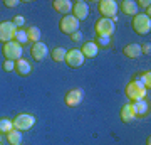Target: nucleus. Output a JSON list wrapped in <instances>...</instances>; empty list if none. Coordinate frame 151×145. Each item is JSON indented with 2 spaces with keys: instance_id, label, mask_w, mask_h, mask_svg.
<instances>
[{
  "instance_id": "obj_1",
  "label": "nucleus",
  "mask_w": 151,
  "mask_h": 145,
  "mask_svg": "<svg viewBox=\"0 0 151 145\" xmlns=\"http://www.w3.org/2000/svg\"><path fill=\"white\" fill-rule=\"evenodd\" d=\"M146 93H148V90L143 86V83H141L138 78L131 79L129 83H128V86H126V96L129 98L131 101L145 100V98H146Z\"/></svg>"
},
{
  "instance_id": "obj_2",
  "label": "nucleus",
  "mask_w": 151,
  "mask_h": 145,
  "mask_svg": "<svg viewBox=\"0 0 151 145\" xmlns=\"http://www.w3.org/2000/svg\"><path fill=\"white\" fill-rule=\"evenodd\" d=\"M131 27H133V31L141 36H145L151 31V19L146 14H136L133 17V22H131Z\"/></svg>"
},
{
  "instance_id": "obj_3",
  "label": "nucleus",
  "mask_w": 151,
  "mask_h": 145,
  "mask_svg": "<svg viewBox=\"0 0 151 145\" xmlns=\"http://www.w3.org/2000/svg\"><path fill=\"white\" fill-rule=\"evenodd\" d=\"M14 130H19V132H25V130L32 128L34 123H35V117L30 115V113H20L14 118Z\"/></svg>"
},
{
  "instance_id": "obj_4",
  "label": "nucleus",
  "mask_w": 151,
  "mask_h": 145,
  "mask_svg": "<svg viewBox=\"0 0 151 145\" xmlns=\"http://www.w3.org/2000/svg\"><path fill=\"white\" fill-rule=\"evenodd\" d=\"M84 56H82L81 49H69V51H65V58H64V63L69 68H72V69H76V68H81L82 64H84Z\"/></svg>"
},
{
  "instance_id": "obj_5",
  "label": "nucleus",
  "mask_w": 151,
  "mask_h": 145,
  "mask_svg": "<svg viewBox=\"0 0 151 145\" xmlns=\"http://www.w3.org/2000/svg\"><path fill=\"white\" fill-rule=\"evenodd\" d=\"M2 52H4V58L7 61H17L22 58V46L19 42H15V41H10V42L4 44Z\"/></svg>"
},
{
  "instance_id": "obj_6",
  "label": "nucleus",
  "mask_w": 151,
  "mask_h": 145,
  "mask_svg": "<svg viewBox=\"0 0 151 145\" xmlns=\"http://www.w3.org/2000/svg\"><path fill=\"white\" fill-rule=\"evenodd\" d=\"M116 31V26L111 19H99L96 22V34L97 37H111Z\"/></svg>"
},
{
  "instance_id": "obj_7",
  "label": "nucleus",
  "mask_w": 151,
  "mask_h": 145,
  "mask_svg": "<svg viewBox=\"0 0 151 145\" xmlns=\"http://www.w3.org/2000/svg\"><path fill=\"white\" fill-rule=\"evenodd\" d=\"M59 29H60V32L70 36V34H74L79 31V20L74 15H70V14L69 15H64L59 22Z\"/></svg>"
},
{
  "instance_id": "obj_8",
  "label": "nucleus",
  "mask_w": 151,
  "mask_h": 145,
  "mask_svg": "<svg viewBox=\"0 0 151 145\" xmlns=\"http://www.w3.org/2000/svg\"><path fill=\"white\" fill-rule=\"evenodd\" d=\"M118 10H119L118 2H114V0H101L99 2V12H101L103 19H111L113 20Z\"/></svg>"
},
{
  "instance_id": "obj_9",
  "label": "nucleus",
  "mask_w": 151,
  "mask_h": 145,
  "mask_svg": "<svg viewBox=\"0 0 151 145\" xmlns=\"http://www.w3.org/2000/svg\"><path fill=\"white\" fill-rule=\"evenodd\" d=\"M15 32H17V27L14 26V22H0V42H10L14 41L15 37Z\"/></svg>"
},
{
  "instance_id": "obj_10",
  "label": "nucleus",
  "mask_w": 151,
  "mask_h": 145,
  "mask_svg": "<svg viewBox=\"0 0 151 145\" xmlns=\"http://www.w3.org/2000/svg\"><path fill=\"white\" fill-rule=\"evenodd\" d=\"M82 100H84V90H81V88H72V90H69V91L65 93V96H64L65 105L70 108L81 105Z\"/></svg>"
},
{
  "instance_id": "obj_11",
  "label": "nucleus",
  "mask_w": 151,
  "mask_h": 145,
  "mask_svg": "<svg viewBox=\"0 0 151 145\" xmlns=\"http://www.w3.org/2000/svg\"><path fill=\"white\" fill-rule=\"evenodd\" d=\"M72 15H74L79 22L87 19V15H89L87 2H84V0H76V2H72Z\"/></svg>"
},
{
  "instance_id": "obj_12",
  "label": "nucleus",
  "mask_w": 151,
  "mask_h": 145,
  "mask_svg": "<svg viewBox=\"0 0 151 145\" xmlns=\"http://www.w3.org/2000/svg\"><path fill=\"white\" fill-rule=\"evenodd\" d=\"M47 54H49V47L45 46L44 42H35L32 46V49H30V56H32L35 61H42L47 58Z\"/></svg>"
},
{
  "instance_id": "obj_13",
  "label": "nucleus",
  "mask_w": 151,
  "mask_h": 145,
  "mask_svg": "<svg viewBox=\"0 0 151 145\" xmlns=\"http://www.w3.org/2000/svg\"><path fill=\"white\" fill-rule=\"evenodd\" d=\"M52 7H54L55 12L64 14V15H69V12H72V2L70 0H54Z\"/></svg>"
},
{
  "instance_id": "obj_14",
  "label": "nucleus",
  "mask_w": 151,
  "mask_h": 145,
  "mask_svg": "<svg viewBox=\"0 0 151 145\" xmlns=\"http://www.w3.org/2000/svg\"><path fill=\"white\" fill-rule=\"evenodd\" d=\"M131 110H133V113H134L136 117H143V115H146L148 113V103L145 101V100H138V101H131L129 103Z\"/></svg>"
},
{
  "instance_id": "obj_15",
  "label": "nucleus",
  "mask_w": 151,
  "mask_h": 145,
  "mask_svg": "<svg viewBox=\"0 0 151 145\" xmlns=\"http://www.w3.org/2000/svg\"><path fill=\"white\" fill-rule=\"evenodd\" d=\"M123 54L129 59H136L141 56V46L139 44H128V46H124Z\"/></svg>"
},
{
  "instance_id": "obj_16",
  "label": "nucleus",
  "mask_w": 151,
  "mask_h": 145,
  "mask_svg": "<svg viewBox=\"0 0 151 145\" xmlns=\"http://www.w3.org/2000/svg\"><path fill=\"white\" fill-rule=\"evenodd\" d=\"M15 71L19 73L20 76H29L30 74V71H32V66L29 63L27 59H17L15 61Z\"/></svg>"
},
{
  "instance_id": "obj_17",
  "label": "nucleus",
  "mask_w": 151,
  "mask_h": 145,
  "mask_svg": "<svg viewBox=\"0 0 151 145\" xmlns=\"http://www.w3.org/2000/svg\"><path fill=\"white\" fill-rule=\"evenodd\" d=\"M121 12L126 15H133L134 17L138 14V5H136L134 0H123L121 2Z\"/></svg>"
},
{
  "instance_id": "obj_18",
  "label": "nucleus",
  "mask_w": 151,
  "mask_h": 145,
  "mask_svg": "<svg viewBox=\"0 0 151 145\" xmlns=\"http://www.w3.org/2000/svg\"><path fill=\"white\" fill-rule=\"evenodd\" d=\"M97 51H99V47L96 46V42H86L81 49L82 56H84V58H91V59L97 56Z\"/></svg>"
},
{
  "instance_id": "obj_19",
  "label": "nucleus",
  "mask_w": 151,
  "mask_h": 145,
  "mask_svg": "<svg viewBox=\"0 0 151 145\" xmlns=\"http://www.w3.org/2000/svg\"><path fill=\"white\" fill-rule=\"evenodd\" d=\"M121 120H123L124 123H129V122H133V120L136 118V115L133 113V110H131L129 105H124L123 108H121Z\"/></svg>"
},
{
  "instance_id": "obj_20",
  "label": "nucleus",
  "mask_w": 151,
  "mask_h": 145,
  "mask_svg": "<svg viewBox=\"0 0 151 145\" xmlns=\"http://www.w3.org/2000/svg\"><path fill=\"white\" fill-rule=\"evenodd\" d=\"M25 32H27V39H29V41H32L34 44L40 41V29H39V27L30 26V27H27V31H25Z\"/></svg>"
},
{
  "instance_id": "obj_21",
  "label": "nucleus",
  "mask_w": 151,
  "mask_h": 145,
  "mask_svg": "<svg viewBox=\"0 0 151 145\" xmlns=\"http://www.w3.org/2000/svg\"><path fill=\"white\" fill-rule=\"evenodd\" d=\"M7 140L10 142V145H20L22 144V132H19V130H10L7 133Z\"/></svg>"
},
{
  "instance_id": "obj_22",
  "label": "nucleus",
  "mask_w": 151,
  "mask_h": 145,
  "mask_svg": "<svg viewBox=\"0 0 151 145\" xmlns=\"http://www.w3.org/2000/svg\"><path fill=\"white\" fill-rule=\"evenodd\" d=\"M50 58H52V61H55V63H62L64 58H65V49L64 47H54L50 51Z\"/></svg>"
},
{
  "instance_id": "obj_23",
  "label": "nucleus",
  "mask_w": 151,
  "mask_h": 145,
  "mask_svg": "<svg viewBox=\"0 0 151 145\" xmlns=\"http://www.w3.org/2000/svg\"><path fill=\"white\" fill-rule=\"evenodd\" d=\"M10 130H14V123H12V120L9 118H0V135L2 133H9Z\"/></svg>"
},
{
  "instance_id": "obj_24",
  "label": "nucleus",
  "mask_w": 151,
  "mask_h": 145,
  "mask_svg": "<svg viewBox=\"0 0 151 145\" xmlns=\"http://www.w3.org/2000/svg\"><path fill=\"white\" fill-rule=\"evenodd\" d=\"M136 78H138V79L143 83V86L150 91V88H151V73L150 71H143V73H141L139 76H136Z\"/></svg>"
},
{
  "instance_id": "obj_25",
  "label": "nucleus",
  "mask_w": 151,
  "mask_h": 145,
  "mask_svg": "<svg viewBox=\"0 0 151 145\" xmlns=\"http://www.w3.org/2000/svg\"><path fill=\"white\" fill-rule=\"evenodd\" d=\"M14 41L15 42H19L22 46L24 42H27L29 39H27V32L24 31V29H17V32H15V37H14Z\"/></svg>"
},
{
  "instance_id": "obj_26",
  "label": "nucleus",
  "mask_w": 151,
  "mask_h": 145,
  "mask_svg": "<svg viewBox=\"0 0 151 145\" xmlns=\"http://www.w3.org/2000/svg\"><path fill=\"white\" fill-rule=\"evenodd\" d=\"M12 22H14V26H15L17 29H22V26L25 24V19H24V17H22V15H15V17H14V20H12Z\"/></svg>"
},
{
  "instance_id": "obj_27",
  "label": "nucleus",
  "mask_w": 151,
  "mask_h": 145,
  "mask_svg": "<svg viewBox=\"0 0 151 145\" xmlns=\"http://www.w3.org/2000/svg\"><path fill=\"white\" fill-rule=\"evenodd\" d=\"M109 42H111L109 37H96V46L97 47H99V46H109Z\"/></svg>"
},
{
  "instance_id": "obj_28",
  "label": "nucleus",
  "mask_w": 151,
  "mask_h": 145,
  "mask_svg": "<svg viewBox=\"0 0 151 145\" xmlns=\"http://www.w3.org/2000/svg\"><path fill=\"white\" fill-rule=\"evenodd\" d=\"M4 69L5 71H14L15 69V61H7L5 59V63H4Z\"/></svg>"
},
{
  "instance_id": "obj_29",
  "label": "nucleus",
  "mask_w": 151,
  "mask_h": 145,
  "mask_svg": "<svg viewBox=\"0 0 151 145\" xmlns=\"http://www.w3.org/2000/svg\"><path fill=\"white\" fill-rule=\"evenodd\" d=\"M4 4H5V7H9V9H14V7L19 5V0H5Z\"/></svg>"
},
{
  "instance_id": "obj_30",
  "label": "nucleus",
  "mask_w": 151,
  "mask_h": 145,
  "mask_svg": "<svg viewBox=\"0 0 151 145\" xmlns=\"http://www.w3.org/2000/svg\"><path fill=\"white\" fill-rule=\"evenodd\" d=\"M136 5H139V7H143V9H150V5H151V2H150V0H139V2H136Z\"/></svg>"
},
{
  "instance_id": "obj_31",
  "label": "nucleus",
  "mask_w": 151,
  "mask_h": 145,
  "mask_svg": "<svg viewBox=\"0 0 151 145\" xmlns=\"http://www.w3.org/2000/svg\"><path fill=\"white\" fill-rule=\"evenodd\" d=\"M150 52H151V46L148 42L143 44V46H141V54H150Z\"/></svg>"
},
{
  "instance_id": "obj_32",
  "label": "nucleus",
  "mask_w": 151,
  "mask_h": 145,
  "mask_svg": "<svg viewBox=\"0 0 151 145\" xmlns=\"http://www.w3.org/2000/svg\"><path fill=\"white\" fill-rule=\"evenodd\" d=\"M70 39H72V41H81V39H82V32H79V31H77V32L70 34Z\"/></svg>"
},
{
  "instance_id": "obj_33",
  "label": "nucleus",
  "mask_w": 151,
  "mask_h": 145,
  "mask_svg": "<svg viewBox=\"0 0 151 145\" xmlns=\"http://www.w3.org/2000/svg\"><path fill=\"white\" fill-rule=\"evenodd\" d=\"M0 142H2V137H0Z\"/></svg>"
},
{
  "instance_id": "obj_34",
  "label": "nucleus",
  "mask_w": 151,
  "mask_h": 145,
  "mask_svg": "<svg viewBox=\"0 0 151 145\" xmlns=\"http://www.w3.org/2000/svg\"><path fill=\"white\" fill-rule=\"evenodd\" d=\"M0 145H2V142H0Z\"/></svg>"
}]
</instances>
